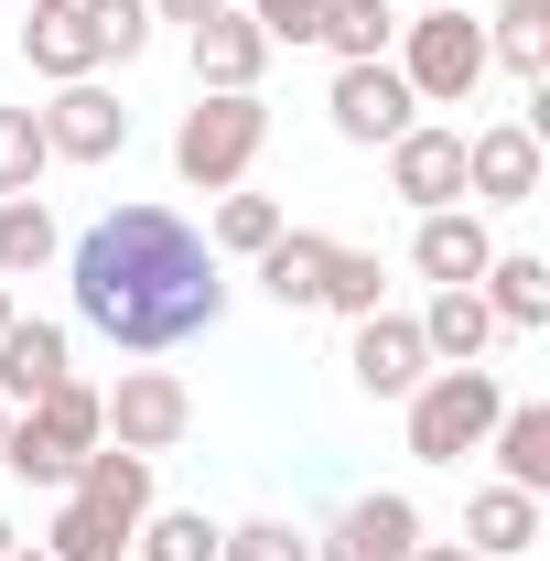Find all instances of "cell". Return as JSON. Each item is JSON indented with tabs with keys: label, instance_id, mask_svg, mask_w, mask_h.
Here are the masks:
<instances>
[{
	"label": "cell",
	"instance_id": "603a6c76",
	"mask_svg": "<svg viewBox=\"0 0 550 561\" xmlns=\"http://www.w3.org/2000/svg\"><path fill=\"white\" fill-rule=\"evenodd\" d=\"M400 0H324V22H313V44L335 55V66H378L389 44H400Z\"/></svg>",
	"mask_w": 550,
	"mask_h": 561
},
{
	"label": "cell",
	"instance_id": "9a60e30c",
	"mask_svg": "<svg viewBox=\"0 0 550 561\" xmlns=\"http://www.w3.org/2000/svg\"><path fill=\"white\" fill-rule=\"evenodd\" d=\"M55 378H76V335H66V324L11 313V335H0V411H33Z\"/></svg>",
	"mask_w": 550,
	"mask_h": 561
},
{
	"label": "cell",
	"instance_id": "f35d334b",
	"mask_svg": "<svg viewBox=\"0 0 550 561\" xmlns=\"http://www.w3.org/2000/svg\"><path fill=\"white\" fill-rule=\"evenodd\" d=\"M22 11H76V0H22Z\"/></svg>",
	"mask_w": 550,
	"mask_h": 561
},
{
	"label": "cell",
	"instance_id": "cb8c5ba5",
	"mask_svg": "<svg viewBox=\"0 0 550 561\" xmlns=\"http://www.w3.org/2000/svg\"><path fill=\"white\" fill-rule=\"evenodd\" d=\"M66 260V238H55V206L44 195H0V280H33Z\"/></svg>",
	"mask_w": 550,
	"mask_h": 561
},
{
	"label": "cell",
	"instance_id": "5b68a950",
	"mask_svg": "<svg viewBox=\"0 0 550 561\" xmlns=\"http://www.w3.org/2000/svg\"><path fill=\"white\" fill-rule=\"evenodd\" d=\"M389 66L411 76L421 108H465V98L485 87V22L475 11H411L400 44H389Z\"/></svg>",
	"mask_w": 550,
	"mask_h": 561
},
{
	"label": "cell",
	"instance_id": "d590c367",
	"mask_svg": "<svg viewBox=\"0 0 550 561\" xmlns=\"http://www.w3.org/2000/svg\"><path fill=\"white\" fill-rule=\"evenodd\" d=\"M11 561H55V551H44V540H11Z\"/></svg>",
	"mask_w": 550,
	"mask_h": 561
},
{
	"label": "cell",
	"instance_id": "7a4b0ae2",
	"mask_svg": "<svg viewBox=\"0 0 550 561\" xmlns=\"http://www.w3.org/2000/svg\"><path fill=\"white\" fill-rule=\"evenodd\" d=\"M260 151H271V98H260V87H238V98H206V87H195V108L173 119V173H184L195 195H238Z\"/></svg>",
	"mask_w": 550,
	"mask_h": 561
},
{
	"label": "cell",
	"instance_id": "8992f818",
	"mask_svg": "<svg viewBox=\"0 0 550 561\" xmlns=\"http://www.w3.org/2000/svg\"><path fill=\"white\" fill-rule=\"evenodd\" d=\"M98 421H108L119 454H173L195 432V389L173 367H119V389H98Z\"/></svg>",
	"mask_w": 550,
	"mask_h": 561
},
{
	"label": "cell",
	"instance_id": "4316f807",
	"mask_svg": "<svg viewBox=\"0 0 550 561\" xmlns=\"http://www.w3.org/2000/svg\"><path fill=\"white\" fill-rule=\"evenodd\" d=\"M44 551H55V561H130V529H119L108 507L66 496V507H55V529H44Z\"/></svg>",
	"mask_w": 550,
	"mask_h": 561
},
{
	"label": "cell",
	"instance_id": "484cf974",
	"mask_svg": "<svg viewBox=\"0 0 550 561\" xmlns=\"http://www.w3.org/2000/svg\"><path fill=\"white\" fill-rule=\"evenodd\" d=\"M280 227H291V216H280V195H216L206 249H216V260H260V249H271Z\"/></svg>",
	"mask_w": 550,
	"mask_h": 561
},
{
	"label": "cell",
	"instance_id": "e575fe53",
	"mask_svg": "<svg viewBox=\"0 0 550 561\" xmlns=\"http://www.w3.org/2000/svg\"><path fill=\"white\" fill-rule=\"evenodd\" d=\"M411 561H475L465 540H411Z\"/></svg>",
	"mask_w": 550,
	"mask_h": 561
},
{
	"label": "cell",
	"instance_id": "9c48e42d",
	"mask_svg": "<svg viewBox=\"0 0 550 561\" xmlns=\"http://www.w3.org/2000/svg\"><path fill=\"white\" fill-rule=\"evenodd\" d=\"M465 206H540V130L529 119L465 130Z\"/></svg>",
	"mask_w": 550,
	"mask_h": 561
},
{
	"label": "cell",
	"instance_id": "7c38bea8",
	"mask_svg": "<svg viewBox=\"0 0 550 561\" xmlns=\"http://www.w3.org/2000/svg\"><path fill=\"white\" fill-rule=\"evenodd\" d=\"M345 378H356L367 400H411L421 378H432L421 324H411V313H356V335H345Z\"/></svg>",
	"mask_w": 550,
	"mask_h": 561
},
{
	"label": "cell",
	"instance_id": "2e32d148",
	"mask_svg": "<svg viewBox=\"0 0 550 561\" xmlns=\"http://www.w3.org/2000/svg\"><path fill=\"white\" fill-rule=\"evenodd\" d=\"M411 324H421V356H432V367H485V346H496V313H485V291H475V280L432 291Z\"/></svg>",
	"mask_w": 550,
	"mask_h": 561
},
{
	"label": "cell",
	"instance_id": "3957f363",
	"mask_svg": "<svg viewBox=\"0 0 550 561\" xmlns=\"http://www.w3.org/2000/svg\"><path fill=\"white\" fill-rule=\"evenodd\" d=\"M108 443V421H98V389L87 378H55L33 411H11V443H0V465L22 476V486H55L66 496L76 486V465Z\"/></svg>",
	"mask_w": 550,
	"mask_h": 561
},
{
	"label": "cell",
	"instance_id": "f1b7e54d",
	"mask_svg": "<svg viewBox=\"0 0 550 561\" xmlns=\"http://www.w3.org/2000/svg\"><path fill=\"white\" fill-rule=\"evenodd\" d=\"M378 291H389V260L335 238V260H324V302H313V313H345V324H356V313H378Z\"/></svg>",
	"mask_w": 550,
	"mask_h": 561
},
{
	"label": "cell",
	"instance_id": "8d00e7d4",
	"mask_svg": "<svg viewBox=\"0 0 550 561\" xmlns=\"http://www.w3.org/2000/svg\"><path fill=\"white\" fill-rule=\"evenodd\" d=\"M11 313H22V302H11V280H0V335H11Z\"/></svg>",
	"mask_w": 550,
	"mask_h": 561
},
{
	"label": "cell",
	"instance_id": "ab89813d",
	"mask_svg": "<svg viewBox=\"0 0 550 561\" xmlns=\"http://www.w3.org/2000/svg\"><path fill=\"white\" fill-rule=\"evenodd\" d=\"M0 561H11V518H0Z\"/></svg>",
	"mask_w": 550,
	"mask_h": 561
},
{
	"label": "cell",
	"instance_id": "30bf717a",
	"mask_svg": "<svg viewBox=\"0 0 550 561\" xmlns=\"http://www.w3.org/2000/svg\"><path fill=\"white\" fill-rule=\"evenodd\" d=\"M389 195H400L411 216L465 206V130H443V119H411V130L389 140Z\"/></svg>",
	"mask_w": 550,
	"mask_h": 561
},
{
	"label": "cell",
	"instance_id": "52a82bcc",
	"mask_svg": "<svg viewBox=\"0 0 550 561\" xmlns=\"http://www.w3.org/2000/svg\"><path fill=\"white\" fill-rule=\"evenodd\" d=\"M33 119H44V151H55V162H119V151H130V98H119L108 76L55 87Z\"/></svg>",
	"mask_w": 550,
	"mask_h": 561
},
{
	"label": "cell",
	"instance_id": "e0dca14e",
	"mask_svg": "<svg viewBox=\"0 0 550 561\" xmlns=\"http://www.w3.org/2000/svg\"><path fill=\"white\" fill-rule=\"evenodd\" d=\"M324 260H335V238H324V227H280L249 271H260V291H271L280 313H313V302H324Z\"/></svg>",
	"mask_w": 550,
	"mask_h": 561
},
{
	"label": "cell",
	"instance_id": "60d3db41",
	"mask_svg": "<svg viewBox=\"0 0 550 561\" xmlns=\"http://www.w3.org/2000/svg\"><path fill=\"white\" fill-rule=\"evenodd\" d=\"M0 443H11V411H0Z\"/></svg>",
	"mask_w": 550,
	"mask_h": 561
},
{
	"label": "cell",
	"instance_id": "5bb4252c",
	"mask_svg": "<svg viewBox=\"0 0 550 561\" xmlns=\"http://www.w3.org/2000/svg\"><path fill=\"white\" fill-rule=\"evenodd\" d=\"M485 260H496V227H485V206H432V216L411 227V271L432 280V291L485 280Z\"/></svg>",
	"mask_w": 550,
	"mask_h": 561
},
{
	"label": "cell",
	"instance_id": "277c9868",
	"mask_svg": "<svg viewBox=\"0 0 550 561\" xmlns=\"http://www.w3.org/2000/svg\"><path fill=\"white\" fill-rule=\"evenodd\" d=\"M496 411H507L496 367H432L411 400H400V421H411V454H421V465H465V454H485Z\"/></svg>",
	"mask_w": 550,
	"mask_h": 561
},
{
	"label": "cell",
	"instance_id": "1f68e13d",
	"mask_svg": "<svg viewBox=\"0 0 550 561\" xmlns=\"http://www.w3.org/2000/svg\"><path fill=\"white\" fill-rule=\"evenodd\" d=\"M87 22H98V44H108V66H130L140 44H151V0H76Z\"/></svg>",
	"mask_w": 550,
	"mask_h": 561
},
{
	"label": "cell",
	"instance_id": "d4e9b609",
	"mask_svg": "<svg viewBox=\"0 0 550 561\" xmlns=\"http://www.w3.org/2000/svg\"><path fill=\"white\" fill-rule=\"evenodd\" d=\"M485 66H507V76L540 87L550 76V0H507V11L485 22Z\"/></svg>",
	"mask_w": 550,
	"mask_h": 561
},
{
	"label": "cell",
	"instance_id": "ba28073f",
	"mask_svg": "<svg viewBox=\"0 0 550 561\" xmlns=\"http://www.w3.org/2000/svg\"><path fill=\"white\" fill-rule=\"evenodd\" d=\"M324 119H335V140H356V151H389V140L421 119V98H411V76L389 66H335V87H324Z\"/></svg>",
	"mask_w": 550,
	"mask_h": 561
},
{
	"label": "cell",
	"instance_id": "83f0119b",
	"mask_svg": "<svg viewBox=\"0 0 550 561\" xmlns=\"http://www.w3.org/2000/svg\"><path fill=\"white\" fill-rule=\"evenodd\" d=\"M130 561H216V518L206 507H151L130 529Z\"/></svg>",
	"mask_w": 550,
	"mask_h": 561
},
{
	"label": "cell",
	"instance_id": "4fadbf2b",
	"mask_svg": "<svg viewBox=\"0 0 550 561\" xmlns=\"http://www.w3.org/2000/svg\"><path fill=\"white\" fill-rule=\"evenodd\" d=\"M184 55H195V87H206V98H238V87H260V76H271V33L227 0V11H206V22L184 33Z\"/></svg>",
	"mask_w": 550,
	"mask_h": 561
},
{
	"label": "cell",
	"instance_id": "8fae6325",
	"mask_svg": "<svg viewBox=\"0 0 550 561\" xmlns=\"http://www.w3.org/2000/svg\"><path fill=\"white\" fill-rule=\"evenodd\" d=\"M411 540H421V507L400 486H367V496L335 507V529L313 540V561H411Z\"/></svg>",
	"mask_w": 550,
	"mask_h": 561
},
{
	"label": "cell",
	"instance_id": "6da1fadb",
	"mask_svg": "<svg viewBox=\"0 0 550 561\" xmlns=\"http://www.w3.org/2000/svg\"><path fill=\"white\" fill-rule=\"evenodd\" d=\"M66 280H76V324L108 335L119 356H173L227 324V260L151 195L98 216L66 249Z\"/></svg>",
	"mask_w": 550,
	"mask_h": 561
},
{
	"label": "cell",
	"instance_id": "d6a6232c",
	"mask_svg": "<svg viewBox=\"0 0 550 561\" xmlns=\"http://www.w3.org/2000/svg\"><path fill=\"white\" fill-rule=\"evenodd\" d=\"M238 11L271 33V55H280V44H313V22H324V0H238Z\"/></svg>",
	"mask_w": 550,
	"mask_h": 561
},
{
	"label": "cell",
	"instance_id": "4dcf8cb0",
	"mask_svg": "<svg viewBox=\"0 0 550 561\" xmlns=\"http://www.w3.org/2000/svg\"><path fill=\"white\" fill-rule=\"evenodd\" d=\"M216 561H313V540L291 518H227L216 529Z\"/></svg>",
	"mask_w": 550,
	"mask_h": 561
},
{
	"label": "cell",
	"instance_id": "44dd1931",
	"mask_svg": "<svg viewBox=\"0 0 550 561\" xmlns=\"http://www.w3.org/2000/svg\"><path fill=\"white\" fill-rule=\"evenodd\" d=\"M485 454H496V486L550 496V400H507L496 432H485Z\"/></svg>",
	"mask_w": 550,
	"mask_h": 561
},
{
	"label": "cell",
	"instance_id": "ac0fdd59",
	"mask_svg": "<svg viewBox=\"0 0 550 561\" xmlns=\"http://www.w3.org/2000/svg\"><path fill=\"white\" fill-rule=\"evenodd\" d=\"M22 66L44 76V87H76V76L108 66V44H98L87 11H33V22H22Z\"/></svg>",
	"mask_w": 550,
	"mask_h": 561
},
{
	"label": "cell",
	"instance_id": "836d02e7",
	"mask_svg": "<svg viewBox=\"0 0 550 561\" xmlns=\"http://www.w3.org/2000/svg\"><path fill=\"white\" fill-rule=\"evenodd\" d=\"M206 11H227V0H151V22H184V33H195Z\"/></svg>",
	"mask_w": 550,
	"mask_h": 561
},
{
	"label": "cell",
	"instance_id": "74e56055",
	"mask_svg": "<svg viewBox=\"0 0 550 561\" xmlns=\"http://www.w3.org/2000/svg\"><path fill=\"white\" fill-rule=\"evenodd\" d=\"M411 11H465V0H411Z\"/></svg>",
	"mask_w": 550,
	"mask_h": 561
},
{
	"label": "cell",
	"instance_id": "d6986e66",
	"mask_svg": "<svg viewBox=\"0 0 550 561\" xmlns=\"http://www.w3.org/2000/svg\"><path fill=\"white\" fill-rule=\"evenodd\" d=\"M475 291H485V313H496V335H540L550 324V260L540 249H496Z\"/></svg>",
	"mask_w": 550,
	"mask_h": 561
},
{
	"label": "cell",
	"instance_id": "7402d4cb",
	"mask_svg": "<svg viewBox=\"0 0 550 561\" xmlns=\"http://www.w3.org/2000/svg\"><path fill=\"white\" fill-rule=\"evenodd\" d=\"M66 496H87V507H108L119 529H140L151 518V454H119V443H98L87 465H76V486Z\"/></svg>",
	"mask_w": 550,
	"mask_h": 561
},
{
	"label": "cell",
	"instance_id": "ffe728a7",
	"mask_svg": "<svg viewBox=\"0 0 550 561\" xmlns=\"http://www.w3.org/2000/svg\"><path fill=\"white\" fill-rule=\"evenodd\" d=\"M465 551H475V561H529V551H540V496L475 486V496H465Z\"/></svg>",
	"mask_w": 550,
	"mask_h": 561
},
{
	"label": "cell",
	"instance_id": "f546056e",
	"mask_svg": "<svg viewBox=\"0 0 550 561\" xmlns=\"http://www.w3.org/2000/svg\"><path fill=\"white\" fill-rule=\"evenodd\" d=\"M55 173V151H44V119L33 108H0V195H33Z\"/></svg>",
	"mask_w": 550,
	"mask_h": 561
}]
</instances>
